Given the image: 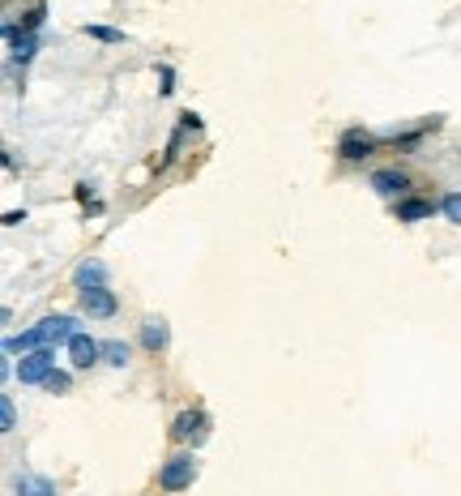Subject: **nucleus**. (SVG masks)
I'll list each match as a JSON object with an SVG mask.
<instances>
[{"instance_id": "6e6552de", "label": "nucleus", "mask_w": 461, "mask_h": 496, "mask_svg": "<svg viewBox=\"0 0 461 496\" xmlns=\"http://www.w3.org/2000/svg\"><path fill=\"white\" fill-rule=\"evenodd\" d=\"M440 210V201L432 198H402V201H393V214H397V223H427L432 214Z\"/></svg>"}, {"instance_id": "f3484780", "label": "nucleus", "mask_w": 461, "mask_h": 496, "mask_svg": "<svg viewBox=\"0 0 461 496\" xmlns=\"http://www.w3.org/2000/svg\"><path fill=\"white\" fill-rule=\"evenodd\" d=\"M440 214H444L453 227H461V189H453V193L440 198Z\"/></svg>"}, {"instance_id": "9d476101", "label": "nucleus", "mask_w": 461, "mask_h": 496, "mask_svg": "<svg viewBox=\"0 0 461 496\" xmlns=\"http://www.w3.org/2000/svg\"><path fill=\"white\" fill-rule=\"evenodd\" d=\"M142 347L150 351V355H158V351H167V343H171V325H167V317H154L150 313L146 322H142Z\"/></svg>"}, {"instance_id": "39448f33", "label": "nucleus", "mask_w": 461, "mask_h": 496, "mask_svg": "<svg viewBox=\"0 0 461 496\" xmlns=\"http://www.w3.org/2000/svg\"><path fill=\"white\" fill-rule=\"evenodd\" d=\"M367 184H372L380 198H388V201L411 198V175L402 172V167H376V172L367 175Z\"/></svg>"}, {"instance_id": "aec40b11", "label": "nucleus", "mask_w": 461, "mask_h": 496, "mask_svg": "<svg viewBox=\"0 0 461 496\" xmlns=\"http://www.w3.org/2000/svg\"><path fill=\"white\" fill-rule=\"evenodd\" d=\"M158 95H163V99H167V95H175V69H171V65H163V69H158Z\"/></svg>"}, {"instance_id": "4468645a", "label": "nucleus", "mask_w": 461, "mask_h": 496, "mask_svg": "<svg viewBox=\"0 0 461 496\" xmlns=\"http://www.w3.org/2000/svg\"><path fill=\"white\" fill-rule=\"evenodd\" d=\"M103 364H107V368H128V364H133V347H128L124 338H107V343H103Z\"/></svg>"}, {"instance_id": "f8f14e48", "label": "nucleus", "mask_w": 461, "mask_h": 496, "mask_svg": "<svg viewBox=\"0 0 461 496\" xmlns=\"http://www.w3.org/2000/svg\"><path fill=\"white\" fill-rule=\"evenodd\" d=\"M13 496H56V484H51L48 475H18V484H13Z\"/></svg>"}, {"instance_id": "412c9836", "label": "nucleus", "mask_w": 461, "mask_h": 496, "mask_svg": "<svg viewBox=\"0 0 461 496\" xmlns=\"http://www.w3.org/2000/svg\"><path fill=\"white\" fill-rule=\"evenodd\" d=\"M26 219H30L26 210H9V214H4V227H22Z\"/></svg>"}, {"instance_id": "9b49d317", "label": "nucleus", "mask_w": 461, "mask_h": 496, "mask_svg": "<svg viewBox=\"0 0 461 496\" xmlns=\"http://www.w3.org/2000/svg\"><path fill=\"white\" fill-rule=\"evenodd\" d=\"M73 283L77 291H90V287H107V266L98 261V257H86L81 266L73 270Z\"/></svg>"}, {"instance_id": "1a4fd4ad", "label": "nucleus", "mask_w": 461, "mask_h": 496, "mask_svg": "<svg viewBox=\"0 0 461 496\" xmlns=\"http://www.w3.org/2000/svg\"><path fill=\"white\" fill-rule=\"evenodd\" d=\"M43 347H48L43 325H30V329H22V334H9V338H4V355H30V351H43Z\"/></svg>"}, {"instance_id": "f03ea898", "label": "nucleus", "mask_w": 461, "mask_h": 496, "mask_svg": "<svg viewBox=\"0 0 461 496\" xmlns=\"http://www.w3.org/2000/svg\"><path fill=\"white\" fill-rule=\"evenodd\" d=\"M193 479H196V453L193 449H175L167 462L158 467V488H163L167 496L188 492V488H193Z\"/></svg>"}, {"instance_id": "a211bd4d", "label": "nucleus", "mask_w": 461, "mask_h": 496, "mask_svg": "<svg viewBox=\"0 0 461 496\" xmlns=\"http://www.w3.org/2000/svg\"><path fill=\"white\" fill-rule=\"evenodd\" d=\"M13 428H18V407L9 394H0V432H13Z\"/></svg>"}, {"instance_id": "423d86ee", "label": "nucleus", "mask_w": 461, "mask_h": 496, "mask_svg": "<svg viewBox=\"0 0 461 496\" xmlns=\"http://www.w3.org/2000/svg\"><path fill=\"white\" fill-rule=\"evenodd\" d=\"M51 372H56V351L43 347V351L22 355V364H18V381H22V385H43Z\"/></svg>"}, {"instance_id": "2eb2a0df", "label": "nucleus", "mask_w": 461, "mask_h": 496, "mask_svg": "<svg viewBox=\"0 0 461 496\" xmlns=\"http://www.w3.org/2000/svg\"><path fill=\"white\" fill-rule=\"evenodd\" d=\"M43 390H48V394H56V398L69 394V390H73V372H69V368H56L48 381H43Z\"/></svg>"}, {"instance_id": "6ab92c4d", "label": "nucleus", "mask_w": 461, "mask_h": 496, "mask_svg": "<svg viewBox=\"0 0 461 496\" xmlns=\"http://www.w3.org/2000/svg\"><path fill=\"white\" fill-rule=\"evenodd\" d=\"M86 35L98 43H124V30H116V26H86Z\"/></svg>"}, {"instance_id": "0eeeda50", "label": "nucleus", "mask_w": 461, "mask_h": 496, "mask_svg": "<svg viewBox=\"0 0 461 496\" xmlns=\"http://www.w3.org/2000/svg\"><path fill=\"white\" fill-rule=\"evenodd\" d=\"M65 351H69V364H73V372H90L95 364H103V343H95L86 329H81V334H77Z\"/></svg>"}, {"instance_id": "20e7f679", "label": "nucleus", "mask_w": 461, "mask_h": 496, "mask_svg": "<svg viewBox=\"0 0 461 496\" xmlns=\"http://www.w3.org/2000/svg\"><path fill=\"white\" fill-rule=\"evenodd\" d=\"M77 313L90 317V322H107L120 313V299L111 287H90V291H77Z\"/></svg>"}, {"instance_id": "7ed1b4c3", "label": "nucleus", "mask_w": 461, "mask_h": 496, "mask_svg": "<svg viewBox=\"0 0 461 496\" xmlns=\"http://www.w3.org/2000/svg\"><path fill=\"white\" fill-rule=\"evenodd\" d=\"M376 146H380L376 133H367L364 124H350V128L338 137V159L342 163H364L367 154H376Z\"/></svg>"}, {"instance_id": "dca6fc26", "label": "nucleus", "mask_w": 461, "mask_h": 496, "mask_svg": "<svg viewBox=\"0 0 461 496\" xmlns=\"http://www.w3.org/2000/svg\"><path fill=\"white\" fill-rule=\"evenodd\" d=\"M43 22H48V9H43V4H30L22 13V26H18V30H22V35H39Z\"/></svg>"}, {"instance_id": "ddd939ff", "label": "nucleus", "mask_w": 461, "mask_h": 496, "mask_svg": "<svg viewBox=\"0 0 461 496\" xmlns=\"http://www.w3.org/2000/svg\"><path fill=\"white\" fill-rule=\"evenodd\" d=\"M35 56H39V35H18V39L9 43V60H13L18 69H26Z\"/></svg>"}, {"instance_id": "f257e3e1", "label": "nucleus", "mask_w": 461, "mask_h": 496, "mask_svg": "<svg viewBox=\"0 0 461 496\" xmlns=\"http://www.w3.org/2000/svg\"><path fill=\"white\" fill-rule=\"evenodd\" d=\"M210 432H214V420H210V411H201V407H188V411H180V415L171 420V441L184 446V449L205 446Z\"/></svg>"}]
</instances>
